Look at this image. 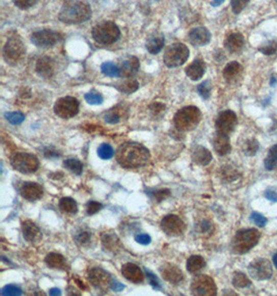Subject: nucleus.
<instances>
[{
    "instance_id": "obj_1",
    "label": "nucleus",
    "mask_w": 277,
    "mask_h": 296,
    "mask_svg": "<svg viewBox=\"0 0 277 296\" xmlns=\"http://www.w3.org/2000/svg\"><path fill=\"white\" fill-rule=\"evenodd\" d=\"M150 158L149 151L138 142H126L121 144L116 151V160L127 168H136L145 165Z\"/></svg>"
},
{
    "instance_id": "obj_2",
    "label": "nucleus",
    "mask_w": 277,
    "mask_h": 296,
    "mask_svg": "<svg viewBox=\"0 0 277 296\" xmlns=\"http://www.w3.org/2000/svg\"><path fill=\"white\" fill-rule=\"evenodd\" d=\"M91 16L89 6L78 0H70L66 3L58 15L61 22L67 24H76L87 21Z\"/></svg>"
},
{
    "instance_id": "obj_3",
    "label": "nucleus",
    "mask_w": 277,
    "mask_h": 296,
    "mask_svg": "<svg viewBox=\"0 0 277 296\" xmlns=\"http://www.w3.org/2000/svg\"><path fill=\"white\" fill-rule=\"evenodd\" d=\"M202 120V112L195 106H187L180 109L173 118L175 128L181 131H190L196 128Z\"/></svg>"
},
{
    "instance_id": "obj_4",
    "label": "nucleus",
    "mask_w": 277,
    "mask_h": 296,
    "mask_svg": "<svg viewBox=\"0 0 277 296\" xmlns=\"http://www.w3.org/2000/svg\"><path fill=\"white\" fill-rule=\"evenodd\" d=\"M260 233L256 229H244L237 232L232 242V250L236 254H245L255 248L260 240Z\"/></svg>"
},
{
    "instance_id": "obj_5",
    "label": "nucleus",
    "mask_w": 277,
    "mask_h": 296,
    "mask_svg": "<svg viewBox=\"0 0 277 296\" xmlns=\"http://www.w3.org/2000/svg\"><path fill=\"white\" fill-rule=\"evenodd\" d=\"M91 34L95 41L101 45L113 44L120 36L119 28L110 21H105L96 25Z\"/></svg>"
},
{
    "instance_id": "obj_6",
    "label": "nucleus",
    "mask_w": 277,
    "mask_h": 296,
    "mask_svg": "<svg viewBox=\"0 0 277 296\" xmlns=\"http://www.w3.org/2000/svg\"><path fill=\"white\" fill-rule=\"evenodd\" d=\"M189 57V49L182 43H175L168 46L165 50L163 61L166 67L177 68L187 62Z\"/></svg>"
},
{
    "instance_id": "obj_7",
    "label": "nucleus",
    "mask_w": 277,
    "mask_h": 296,
    "mask_svg": "<svg viewBox=\"0 0 277 296\" xmlns=\"http://www.w3.org/2000/svg\"><path fill=\"white\" fill-rule=\"evenodd\" d=\"M11 164L14 169L22 174H33L38 170L40 162L33 154L17 153L12 157Z\"/></svg>"
},
{
    "instance_id": "obj_8",
    "label": "nucleus",
    "mask_w": 277,
    "mask_h": 296,
    "mask_svg": "<svg viewBox=\"0 0 277 296\" xmlns=\"http://www.w3.org/2000/svg\"><path fill=\"white\" fill-rule=\"evenodd\" d=\"M24 53L25 47L22 40L16 36L10 38L4 49V57L6 61L11 65H15L22 58Z\"/></svg>"
},
{
    "instance_id": "obj_9",
    "label": "nucleus",
    "mask_w": 277,
    "mask_h": 296,
    "mask_svg": "<svg viewBox=\"0 0 277 296\" xmlns=\"http://www.w3.org/2000/svg\"><path fill=\"white\" fill-rule=\"evenodd\" d=\"M191 293L197 296H214L217 294V287L212 278L202 275L192 281Z\"/></svg>"
},
{
    "instance_id": "obj_10",
    "label": "nucleus",
    "mask_w": 277,
    "mask_h": 296,
    "mask_svg": "<svg viewBox=\"0 0 277 296\" xmlns=\"http://www.w3.org/2000/svg\"><path fill=\"white\" fill-rule=\"evenodd\" d=\"M79 111V102L76 98L65 97L56 101L54 112L61 118H70L75 116Z\"/></svg>"
},
{
    "instance_id": "obj_11",
    "label": "nucleus",
    "mask_w": 277,
    "mask_h": 296,
    "mask_svg": "<svg viewBox=\"0 0 277 296\" xmlns=\"http://www.w3.org/2000/svg\"><path fill=\"white\" fill-rule=\"evenodd\" d=\"M30 39H32V42L36 46L42 47V48H48L59 43L61 40H63V36H61L59 33L45 29V31L34 33Z\"/></svg>"
},
{
    "instance_id": "obj_12",
    "label": "nucleus",
    "mask_w": 277,
    "mask_h": 296,
    "mask_svg": "<svg viewBox=\"0 0 277 296\" xmlns=\"http://www.w3.org/2000/svg\"><path fill=\"white\" fill-rule=\"evenodd\" d=\"M248 272L250 276L258 281H265L272 277L273 269L271 263L266 259H257L250 263Z\"/></svg>"
},
{
    "instance_id": "obj_13",
    "label": "nucleus",
    "mask_w": 277,
    "mask_h": 296,
    "mask_svg": "<svg viewBox=\"0 0 277 296\" xmlns=\"http://www.w3.org/2000/svg\"><path fill=\"white\" fill-rule=\"evenodd\" d=\"M238 123L237 115L232 110H225L219 113L216 120V130L218 133L229 135L234 131Z\"/></svg>"
},
{
    "instance_id": "obj_14",
    "label": "nucleus",
    "mask_w": 277,
    "mask_h": 296,
    "mask_svg": "<svg viewBox=\"0 0 277 296\" xmlns=\"http://www.w3.org/2000/svg\"><path fill=\"white\" fill-rule=\"evenodd\" d=\"M161 229L166 235L177 237L184 233L185 229H186V226H185L184 221L179 216L170 214L162 219Z\"/></svg>"
},
{
    "instance_id": "obj_15",
    "label": "nucleus",
    "mask_w": 277,
    "mask_h": 296,
    "mask_svg": "<svg viewBox=\"0 0 277 296\" xmlns=\"http://www.w3.org/2000/svg\"><path fill=\"white\" fill-rule=\"evenodd\" d=\"M88 281L95 288L102 291L111 287L112 282L110 275L101 268H92L88 274Z\"/></svg>"
},
{
    "instance_id": "obj_16",
    "label": "nucleus",
    "mask_w": 277,
    "mask_h": 296,
    "mask_svg": "<svg viewBox=\"0 0 277 296\" xmlns=\"http://www.w3.org/2000/svg\"><path fill=\"white\" fill-rule=\"evenodd\" d=\"M118 67V76L129 78L135 75L139 69V61L135 56H128L122 59Z\"/></svg>"
},
{
    "instance_id": "obj_17",
    "label": "nucleus",
    "mask_w": 277,
    "mask_h": 296,
    "mask_svg": "<svg viewBox=\"0 0 277 296\" xmlns=\"http://www.w3.org/2000/svg\"><path fill=\"white\" fill-rule=\"evenodd\" d=\"M20 193H21L22 198H24L25 200L34 202V201L40 200L43 196L44 191H43L42 186L39 185L38 183L27 182L21 187Z\"/></svg>"
},
{
    "instance_id": "obj_18",
    "label": "nucleus",
    "mask_w": 277,
    "mask_h": 296,
    "mask_svg": "<svg viewBox=\"0 0 277 296\" xmlns=\"http://www.w3.org/2000/svg\"><path fill=\"white\" fill-rule=\"evenodd\" d=\"M160 274L163 279L171 284H178L183 281L184 276L182 270L173 264H165L160 268Z\"/></svg>"
},
{
    "instance_id": "obj_19",
    "label": "nucleus",
    "mask_w": 277,
    "mask_h": 296,
    "mask_svg": "<svg viewBox=\"0 0 277 296\" xmlns=\"http://www.w3.org/2000/svg\"><path fill=\"white\" fill-rule=\"evenodd\" d=\"M22 232L24 238L28 242H37L42 238V233L39 227L32 220H25L22 223Z\"/></svg>"
},
{
    "instance_id": "obj_20",
    "label": "nucleus",
    "mask_w": 277,
    "mask_h": 296,
    "mask_svg": "<svg viewBox=\"0 0 277 296\" xmlns=\"http://www.w3.org/2000/svg\"><path fill=\"white\" fill-rule=\"evenodd\" d=\"M213 146H214L215 152H216L220 156H224V155L229 154L232 150L229 135L217 132L216 135H215V137H214V140H213Z\"/></svg>"
},
{
    "instance_id": "obj_21",
    "label": "nucleus",
    "mask_w": 277,
    "mask_h": 296,
    "mask_svg": "<svg viewBox=\"0 0 277 296\" xmlns=\"http://www.w3.org/2000/svg\"><path fill=\"white\" fill-rule=\"evenodd\" d=\"M121 274L128 281L135 284H139L143 281V274L141 269L133 263H127L122 265Z\"/></svg>"
},
{
    "instance_id": "obj_22",
    "label": "nucleus",
    "mask_w": 277,
    "mask_h": 296,
    "mask_svg": "<svg viewBox=\"0 0 277 296\" xmlns=\"http://www.w3.org/2000/svg\"><path fill=\"white\" fill-rule=\"evenodd\" d=\"M189 40L195 46H204L210 42L211 34L205 27H196L190 32Z\"/></svg>"
},
{
    "instance_id": "obj_23",
    "label": "nucleus",
    "mask_w": 277,
    "mask_h": 296,
    "mask_svg": "<svg viewBox=\"0 0 277 296\" xmlns=\"http://www.w3.org/2000/svg\"><path fill=\"white\" fill-rule=\"evenodd\" d=\"M244 37L240 33H231L224 41L225 49L231 53L239 52L244 46Z\"/></svg>"
},
{
    "instance_id": "obj_24",
    "label": "nucleus",
    "mask_w": 277,
    "mask_h": 296,
    "mask_svg": "<svg viewBox=\"0 0 277 296\" xmlns=\"http://www.w3.org/2000/svg\"><path fill=\"white\" fill-rule=\"evenodd\" d=\"M205 72H206V64L200 58L195 59V61L192 64H190L186 69L187 76L193 81L199 80L204 76Z\"/></svg>"
},
{
    "instance_id": "obj_25",
    "label": "nucleus",
    "mask_w": 277,
    "mask_h": 296,
    "mask_svg": "<svg viewBox=\"0 0 277 296\" xmlns=\"http://www.w3.org/2000/svg\"><path fill=\"white\" fill-rule=\"evenodd\" d=\"M192 160L198 165H208L212 161V154L205 146L196 145L192 152Z\"/></svg>"
},
{
    "instance_id": "obj_26",
    "label": "nucleus",
    "mask_w": 277,
    "mask_h": 296,
    "mask_svg": "<svg viewBox=\"0 0 277 296\" xmlns=\"http://www.w3.org/2000/svg\"><path fill=\"white\" fill-rule=\"evenodd\" d=\"M36 69L41 76L50 78L54 74V63L50 57H42L38 61Z\"/></svg>"
},
{
    "instance_id": "obj_27",
    "label": "nucleus",
    "mask_w": 277,
    "mask_h": 296,
    "mask_svg": "<svg viewBox=\"0 0 277 296\" xmlns=\"http://www.w3.org/2000/svg\"><path fill=\"white\" fill-rule=\"evenodd\" d=\"M164 47V37L161 34H153L146 42V49L152 54L159 53Z\"/></svg>"
},
{
    "instance_id": "obj_28",
    "label": "nucleus",
    "mask_w": 277,
    "mask_h": 296,
    "mask_svg": "<svg viewBox=\"0 0 277 296\" xmlns=\"http://www.w3.org/2000/svg\"><path fill=\"white\" fill-rule=\"evenodd\" d=\"M45 262L49 267L54 269L64 270L67 268V263L65 258L57 253H51L47 255V257L45 258Z\"/></svg>"
},
{
    "instance_id": "obj_29",
    "label": "nucleus",
    "mask_w": 277,
    "mask_h": 296,
    "mask_svg": "<svg viewBox=\"0 0 277 296\" xmlns=\"http://www.w3.org/2000/svg\"><path fill=\"white\" fill-rule=\"evenodd\" d=\"M102 243L104 249L109 252V253H117L119 248H120V243L117 237L114 234L111 233H106L102 236Z\"/></svg>"
},
{
    "instance_id": "obj_30",
    "label": "nucleus",
    "mask_w": 277,
    "mask_h": 296,
    "mask_svg": "<svg viewBox=\"0 0 277 296\" xmlns=\"http://www.w3.org/2000/svg\"><path fill=\"white\" fill-rule=\"evenodd\" d=\"M242 67L237 62H232L226 65L223 70V77L228 82H234L241 74Z\"/></svg>"
},
{
    "instance_id": "obj_31",
    "label": "nucleus",
    "mask_w": 277,
    "mask_h": 296,
    "mask_svg": "<svg viewBox=\"0 0 277 296\" xmlns=\"http://www.w3.org/2000/svg\"><path fill=\"white\" fill-rule=\"evenodd\" d=\"M206 262L200 256H191L187 261V270L190 274H197L205 268Z\"/></svg>"
},
{
    "instance_id": "obj_32",
    "label": "nucleus",
    "mask_w": 277,
    "mask_h": 296,
    "mask_svg": "<svg viewBox=\"0 0 277 296\" xmlns=\"http://www.w3.org/2000/svg\"><path fill=\"white\" fill-rule=\"evenodd\" d=\"M139 87V84L136 80L134 79H127L122 82H119L116 85V88L120 92L124 94H132L135 93Z\"/></svg>"
},
{
    "instance_id": "obj_33",
    "label": "nucleus",
    "mask_w": 277,
    "mask_h": 296,
    "mask_svg": "<svg viewBox=\"0 0 277 296\" xmlns=\"http://www.w3.org/2000/svg\"><path fill=\"white\" fill-rule=\"evenodd\" d=\"M59 207L60 209L67 212V213H71V214H75L78 211V207H77V203L71 199V198H63L59 202Z\"/></svg>"
},
{
    "instance_id": "obj_34",
    "label": "nucleus",
    "mask_w": 277,
    "mask_h": 296,
    "mask_svg": "<svg viewBox=\"0 0 277 296\" xmlns=\"http://www.w3.org/2000/svg\"><path fill=\"white\" fill-rule=\"evenodd\" d=\"M265 167L268 170H273L277 167V144L273 145L265 159Z\"/></svg>"
},
{
    "instance_id": "obj_35",
    "label": "nucleus",
    "mask_w": 277,
    "mask_h": 296,
    "mask_svg": "<svg viewBox=\"0 0 277 296\" xmlns=\"http://www.w3.org/2000/svg\"><path fill=\"white\" fill-rule=\"evenodd\" d=\"M64 165H65V167H67L69 170H71L75 175H81V172L83 170V164L79 160L74 159V158L67 159L64 162Z\"/></svg>"
},
{
    "instance_id": "obj_36",
    "label": "nucleus",
    "mask_w": 277,
    "mask_h": 296,
    "mask_svg": "<svg viewBox=\"0 0 277 296\" xmlns=\"http://www.w3.org/2000/svg\"><path fill=\"white\" fill-rule=\"evenodd\" d=\"M233 284L235 287L237 288H246V287H249L250 286V281L249 279L246 277L244 274L242 273H237L235 276H234V279H233Z\"/></svg>"
},
{
    "instance_id": "obj_37",
    "label": "nucleus",
    "mask_w": 277,
    "mask_h": 296,
    "mask_svg": "<svg viewBox=\"0 0 277 296\" xmlns=\"http://www.w3.org/2000/svg\"><path fill=\"white\" fill-rule=\"evenodd\" d=\"M98 155L101 159L107 160L112 158V156L114 155V151L112 149V146L108 143H102L99 147H98Z\"/></svg>"
},
{
    "instance_id": "obj_38",
    "label": "nucleus",
    "mask_w": 277,
    "mask_h": 296,
    "mask_svg": "<svg viewBox=\"0 0 277 296\" xmlns=\"http://www.w3.org/2000/svg\"><path fill=\"white\" fill-rule=\"evenodd\" d=\"M85 101L90 105H100L103 103V97L100 93L96 91H90L84 96Z\"/></svg>"
},
{
    "instance_id": "obj_39",
    "label": "nucleus",
    "mask_w": 277,
    "mask_h": 296,
    "mask_svg": "<svg viewBox=\"0 0 277 296\" xmlns=\"http://www.w3.org/2000/svg\"><path fill=\"white\" fill-rule=\"evenodd\" d=\"M101 70H102V73L105 74L106 76H109V77L118 76V67L111 62H106L102 64Z\"/></svg>"
},
{
    "instance_id": "obj_40",
    "label": "nucleus",
    "mask_w": 277,
    "mask_h": 296,
    "mask_svg": "<svg viewBox=\"0 0 277 296\" xmlns=\"http://www.w3.org/2000/svg\"><path fill=\"white\" fill-rule=\"evenodd\" d=\"M6 118L7 120L13 124V125H19L24 122L25 115L22 112L19 111H14V112H7L6 113Z\"/></svg>"
},
{
    "instance_id": "obj_41",
    "label": "nucleus",
    "mask_w": 277,
    "mask_h": 296,
    "mask_svg": "<svg viewBox=\"0 0 277 296\" xmlns=\"http://www.w3.org/2000/svg\"><path fill=\"white\" fill-rule=\"evenodd\" d=\"M258 150H259V142L257 141V139H250L244 145V152L248 156L256 155Z\"/></svg>"
},
{
    "instance_id": "obj_42",
    "label": "nucleus",
    "mask_w": 277,
    "mask_h": 296,
    "mask_svg": "<svg viewBox=\"0 0 277 296\" xmlns=\"http://www.w3.org/2000/svg\"><path fill=\"white\" fill-rule=\"evenodd\" d=\"M211 90H212V86H211V82L210 81H204L203 83H200L197 86V92L200 95L202 98H204L205 100H207L210 95H211Z\"/></svg>"
},
{
    "instance_id": "obj_43",
    "label": "nucleus",
    "mask_w": 277,
    "mask_h": 296,
    "mask_svg": "<svg viewBox=\"0 0 277 296\" xmlns=\"http://www.w3.org/2000/svg\"><path fill=\"white\" fill-rule=\"evenodd\" d=\"M259 50L264 53L265 55H272L277 51V42L276 41H269L265 45L261 46Z\"/></svg>"
},
{
    "instance_id": "obj_44",
    "label": "nucleus",
    "mask_w": 277,
    "mask_h": 296,
    "mask_svg": "<svg viewBox=\"0 0 277 296\" xmlns=\"http://www.w3.org/2000/svg\"><path fill=\"white\" fill-rule=\"evenodd\" d=\"M104 120L108 124H116L120 121V114L118 111H116V108L111 109L105 114Z\"/></svg>"
},
{
    "instance_id": "obj_45",
    "label": "nucleus",
    "mask_w": 277,
    "mask_h": 296,
    "mask_svg": "<svg viewBox=\"0 0 277 296\" xmlns=\"http://www.w3.org/2000/svg\"><path fill=\"white\" fill-rule=\"evenodd\" d=\"M249 0H232V9L235 14H240L246 6L248 5Z\"/></svg>"
},
{
    "instance_id": "obj_46",
    "label": "nucleus",
    "mask_w": 277,
    "mask_h": 296,
    "mask_svg": "<svg viewBox=\"0 0 277 296\" xmlns=\"http://www.w3.org/2000/svg\"><path fill=\"white\" fill-rule=\"evenodd\" d=\"M2 294L3 295L17 296V295H21L22 294V290L19 287H17L16 285H7L6 287L3 288Z\"/></svg>"
},
{
    "instance_id": "obj_47",
    "label": "nucleus",
    "mask_w": 277,
    "mask_h": 296,
    "mask_svg": "<svg viewBox=\"0 0 277 296\" xmlns=\"http://www.w3.org/2000/svg\"><path fill=\"white\" fill-rule=\"evenodd\" d=\"M144 273L148 279V282H149V285L154 288V289H156V290H160L161 289V284L158 280V278L154 275L152 272L147 270V269H144Z\"/></svg>"
},
{
    "instance_id": "obj_48",
    "label": "nucleus",
    "mask_w": 277,
    "mask_h": 296,
    "mask_svg": "<svg viewBox=\"0 0 277 296\" xmlns=\"http://www.w3.org/2000/svg\"><path fill=\"white\" fill-rule=\"evenodd\" d=\"M39 0H14V4L21 10H27L38 4Z\"/></svg>"
},
{
    "instance_id": "obj_49",
    "label": "nucleus",
    "mask_w": 277,
    "mask_h": 296,
    "mask_svg": "<svg viewBox=\"0 0 277 296\" xmlns=\"http://www.w3.org/2000/svg\"><path fill=\"white\" fill-rule=\"evenodd\" d=\"M101 209H102V205L100 203H98V202L91 201V202H88L87 205H86V212L89 215L98 213Z\"/></svg>"
},
{
    "instance_id": "obj_50",
    "label": "nucleus",
    "mask_w": 277,
    "mask_h": 296,
    "mask_svg": "<svg viewBox=\"0 0 277 296\" xmlns=\"http://www.w3.org/2000/svg\"><path fill=\"white\" fill-rule=\"evenodd\" d=\"M222 177L223 179L226 181H234L238 178V172L231 167H224L222 171Z\"/></svg>"
},
{
    "instance_id": "obj_51",
    "label": "nucleus",
    "mask_w": 277,
    "mask_h": 296,
    "mask_svg": "<svg viewBox=\"0 0 277 296\" xmlns=\"http://www.w3.org/2000/svg\"><path fill=\"white\" fill-rule=\"evenodd\" d=\"M75 239L79 244H86L89 242L90 240V234L86 231H80L76 236H75Z\"/></svg>"
},
{
    "instance_id": "obj_52",
    "label": "nucleus",
    "mask_w": 277,
    "mask_h": 296,
    "mask_svg": "<svg viewBox=\"0 0 277 296\" xmlns=\"http://www.w3.org/2000/svg\"><path fill=\"white\" fill-rule=\"evenodd\" d=\"M250 219L258 226V227H265V225L267 224V218L265 216H263L262 214L258 213V212H254L251 215H250Z\"/></svg>"
},
{
    "instance_id": "obj_53",
    "label": "nucleus",
    "mask_w": 277,
    "mask_h": 296,
    "mask_svg": "<svg viewBox=\"0 0 277 296\" xmlns=\"http://www.w3.org/2000/svg\"><path fill=\"white\" fill-rule=\"evenodd\" d=\"M170 191L168 189H162V190H157L153 193L154 200H156L157 202H161L165 200L167 196H169Z\"/></svg>"
},
{
    "instance_id": "obj_54",
    "label": "nucleus",
    "mask_w": 277,
    "mask_h": 296,
    "mask_svg": "<svg viewBox=\"0 0 277 296\" xmlns=\"http://www.w3.org/2000/svg\"><path fill=\"white\" fill-rule=\"evenodd\" d=\"M213 231V226L208 220H203L200 225H198V232L200 234H208Z\"/></svg>"
},
{
    "instance_id": "obj_55",
    "label": "nucleus",
    "mask_w": 277,
    "mask_h": 296,
    "mask_svg": "<svg viewBox=\"0 0 277 296\" xmlns=\"http://www.w3.org/2000/svg\"><path fill=\"white\" fill-rule=\"evenodd\" d=\"M135 241L139 244H142V245H147L150 243L152 239H150V237L149 235L147 234H138L135 236Z\"/></svg>"
},
{
    "instance_id": "obj_56",
    "label": "nucleus",
    "mask_w": 277,
    "mask_h": 296,
    "mask_svg": "<svg viewBox=\"0 0 277 296\" xmlns=\"http://www.w3.org/2000/svg\"><path fill=\"white\" fill-rule=\"evenodd\" d=\"M150 110L155 115H157V114L159 115L161 112H163L165 110V105L161 104V103H154L150 105Z\"/></svg>"
},
{
    "instance_id": "obj_57",
    "label": "nucleus",
    "mask_w": 277,
    "mask_h": 296,
    "mask_svg": "<svg viewBox=\"0 0 277 296\" xmlns=\"http://www.w3.org/2000/svg\"><path fill=\"white\" fill-rule=\"evenodd\" d=\"M265 196L272 202H277V189L268 188L265 192Z\"/></svg>"
},
{
    "instance_id": "obj_58",
    "label": "nucleus",
    "mask_w": 277,
    "mask_h": 296,
    "mask_svg": "<svg viewBox=\"0 0 277 296\" xmlns=\"http://www.w3.org/2000/svg\"><path fill=\"white\" fill-rule=\"evenodd\" d=\"M113 291H115V292H119V291H121L122 289L125 288V286L122 285L121 283H119V282H117V281H114V280H112V282H111V287H110Z\"/></svg>"
},
{
    "instance_id": "obj_59",
    "label": "nucleus",
    "mask_w": 277,
    "mask_h": 296,
    "mask_svg": "<svg viewBox=\"0 0 277 296\" xmlns=\"http://www.w3.org/2000/svg\"><path fill=\"white\" fill-rule=\"evenodd\" d=\"M44 155H45L46 158H53V157L58 156V153L54 152V150H49V149H47V150H45Z\"/></svg>"
},
{
    "instance_id": "obj_60",
    "label": "nucleus",
    "mask_w": 277,
    "mask_h": 296,
    "mask_svg": "<svg viewBox=\"0 0 277 296\" xmlns=\"http://www.w3.org/2000/svg\"><path fill=\"white\" fill-rule=\"evenodd\" d=\"M49 294L52 295V296H56V295H60L61 292H60V290L58 288H52V289H50Z\"/></svg>"
},
{
    "instance_id": "obj_61",
    "label": "nucleus",
    "mask_w": 277,
    "mask_h": 296,
    "mask_svg": "<svg viewBox=\"0 0 277 296\" xmlns=\"http://www.w3.org/2000/svg\"><path fill=\"white\" fill-rule=\"evenodd\" d=\"M224 3V0H212V6L213 7H219Z\"/></svg>"
},
{
    "instance_id": "obj_62",
    "label": "nucleus",
    "mask_w": 277,
    "mask_h": 296,
    "mask_svg": "<svg viewBox=\"0 0 277 296\" xmlns=\"http://www.w3.org/2000/svg\"><path fill=\"white\" fill-rule=\"evenodd\" d=\"M273 263L276 266V269H277V254H275L273 257Z\"/></svg>"
}]
</instances>
